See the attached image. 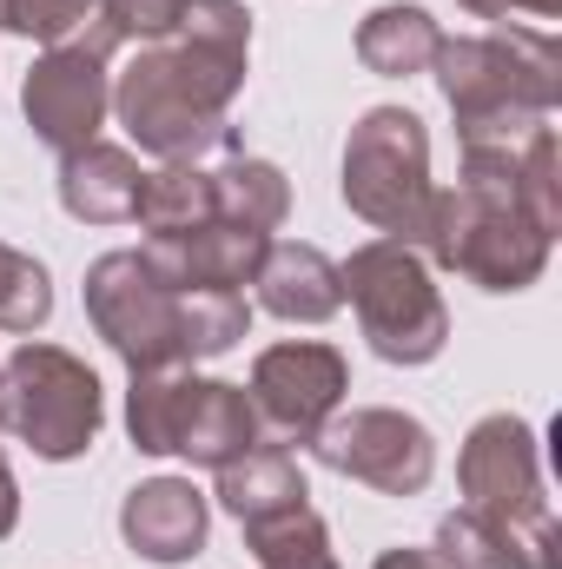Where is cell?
Segmentation results:
<instances>
[{"label": "cell", "mask_w": 562, "mask_h": 569, "mask_svg": "<svg viewBox=\"0 0 562 569\" xmlns=\"http://www.w3.org/2000/svg\"><path fill=\"white\" fill-rule=\"evenodd\" d=\"M252 331L245 291H185V358H225Z\"/></svg>", "instance_id": "cb8c5ba5"}, {"label": "cell", "mask_w": 562, "mask_h": 569, "mask_svg": "<svg viewBox=\"0 0 562 569\" xmlns=\"http://www.w3.org/2000/svg\"><path fill=\"white\" fill-rule=\"evenodd\" d=\"M47 318H53V279H47V266L33 252H13L0 239V331L33 338Z\"/></svg>", "instance_id": "603a6c76"}, {"label": "cell", "mask_w": 562, "mask_h": 569, "mask_svg": "<svg viewBox=\"0 0 562 569\" xmlns=\"http://www.w3.org/2000/svg\"><path fill=\"white\" fill-rule=\"evenodd\" d=\"M212 477H219V503H225L239 523L279 517V510H291V503L311 497V490H304V470H298V457H291L284 443H252L245 457L219 463Z\"/></svg>", "instance_id": "ac0fdd59"}, {"label": "cell", "mask_w": 562, "mask_h": 569, "mask_svg": "<svg viewBox=\"0 0 562 569\" xmlns=\"http://www.w3.org/2000/svg\"><path fill=\"white\" fill-rule=\"evenodd\" d=\"M13 523H20V483H13V470H7V457H0V543L13 537Z\"/></svg>", "instance_id": "f1b7e54d"}, {"label": "cell", "mask_w": 562, "mask_h": 569, "mask_svg": "<svg viewBox=\"0 0 562 569\" xmlns=\"http://www.w3.org/2000/svg\"><path fill=\"white\" fill-rule=\"evenodd\" d=\"M456 483H463V510L496 517L523 537H556V517L543 497V450L523 418L496 411L470 430L456 450Z\"/></svg>", "instance_id": "9c48e42d"}, {"label": "cell", "mask_w": 562, "mask_h": 569, "mask_svg": "<svg viewBox=\"0 0 562 569\" xmlns=\"http://www.w3.org/2000/svg\"><path fill=\"white\" fill-rule=\"evenodd\" d=\"M133 219H140V232H185V226H199V219H212V172L205 166H159V172H145L140 186V206H133Z\"/></svg>", "instance_id": "44dd1931"}, {"label": "cell", "mask_w": 562, "mask_h": 569, "mask_svg": "<svg viewBox=\"0 0 562 569\" xmlns=\"http://www.w3.org/2000/svg\"><path fill=\"white\" fill-rule=\"evenodd\" d=\"M252 443H265V430H259V411H252L245 385L192 378V398H185V418H179V437H172V457L219 470V463L245 457Z\"/></svg>", "instance_id": "5bb4252c"}, {"label": "cell", "mask_w": 562, "mask_h": 569, "mask_svg": "<svg viewBox=\"0 0 562 569\" xmlns=\"http://www.w3.org/2000/svg\"><path fill=\"white\" fill-rule=\"evenodd\" d=\"M430 133L411 107H371L344 140V206L384 239L418 246L430 212Z\"/></svg>", "instance_id": "8992f818"}, {"label": "cell", "mask_w": 562, "mask_h": 569, "mask_svg": "<svg viewBox=\"0 0 562 569\" xmlns=\"http://www.w3.org/2000/svg\"><path fill=\"white\" fill-rule=\"evenodd\" d=\"M344 391H351L344 351L338 345H318V338H291V345L259 351L245 398L259 411L265 443H311L318 430L331 425V411L344 405Z\"/></svg>", "instance_id": "8fae6325"}, {"label": "cell", "mask_w": 562, "mask_h": 569, "mask_svg": "<svg viewBox=\"0 0 562 569\" xmlns=\"http://www.w3.org/2000/svg\"><path fill=\"white\" fill-rule=\"evenodd\" d=\"M205 530H212L205 497L185 477H152L120 503V537L145 563H192L205 550Z\"/></svg>", "instance_id": "4fadbf2b"}, {"label": "cell", "mask_w": 562, "mask_h": 569, "mask_svg": "<svg viewBox=\"0 0 562 569\" xmlns=\"http://www.w3.org/2000/svg\"><path fill=\"white\" fill-rule=\"evenodd\" d=\"M87 318L127 371L192 365L185 358V291H172L140 252H107L87 266Z\"/></svg>", "instance_id": "ba28073f"}, {"label": "cell", "mask_w": 562, "mask_h": 569, "mask_svg": "<svg viewBox=\"0 0 562 569\" xmlns=\"http://www.w3.org/2000/svg\"><path fill=\"white\" fill-rule=\"evenodd\" d=\"M140 159L127 146H80V152H60V206L87 226H127L133 206H140Z\"/></svg>", "instance_id": "2e32d148"}, {"label": "cell", "mask_w": 562, "mask_h": 569, "mask_svg": "<svg viewBox=\"0 0 562 569\" xmlns=\"http://www.w3.org/2000/svg\"><path fill=\"white\" fill-rule=\"evenodd\" d=\"M259 305L284 318V325H324V318H338L344 311V279H338V259H324L318 246H298V239H284V246H265V259H259Z\"/></svg>", "instance_id": "9a60e30c"}, {"label": "cell", "mask_w": 562, "mask_h": 569, "mask_svg": "<svg viewBox=\"0 0 562 569\" xmlns=\"http://www.w3.org/2000/svg\"><path fill=\"white\" fill-rule=\"evenodd\" d=\"M252 550H259V569H338V550H331V530L311 503H291L279 517H259L245 523Z\"/></svg>", "instance_id": "7402d4cb"}, {"label": "cell", "mask_w": 562, "mask_h": 569, "mask_svg": "<svg viewBox=\"0 0 562 569\" xmlns=\"http://www.w3.org/2000/svg\"><path fill=\"white\" fill-rule=\"evenodd\" d=\"M318 463L378 490V497H418L436 477V437L423 418L391 411V405H364V411H331V425L311 437Z\"/></svg>", "instance_id": "30bf717a"}, {"label": "cell", "mask_w": 562, "mask_h": 569, "mask_svg": "<svg viewBox=\"0 0 562 569\" xmlns=\"http://www.w3.org/2000/svg\"><path fill=\"white\" fill-rule=\"evenodd\" d=\"M562 159H556V127H543L536 140L523 146V159H516V206H523V219L543 232V239H556L562 232Z\"/></svg>", "instance_id": "d4e9b609"}, {"label": "cell", "mask_w": 562, "mask_h": 569, "mask_svg": "<svg viewBox=\"0 0 562 569\" xmlns=\"http://www.w3.org/2000/svg\"><path fill=\"white\" fill-rule=\"evenodd\" d=\"M463 13H476V20H503V13H536V20H556L562 0H456Z\"/></svg>", "instance_id": "83f0119b"}, {"label": "cell", "mask_w": 562, "mask_h": 569, "mask_svg": "<svg viewBox=\"0 0 562 569\" xmlns=\"http://www.w3.org/2000/svg\"><path fill=\"white\" fill-rule=\"evenodd\" d=\"M338 279H344V298L384 365H430L450 345V311H443V291L430 284L418 246L371 239L338 266Z\"/></svg>", "instance_id": "5b68a950"}, {"label": "cell", "mask_w": 562, "mask_h": 569, "mask_svg": "<svg viewBox=\"0 0 562 569\" xmlns=\"http://www.w3.org/2000/svg\"><path fill=\"white\" fill-rule=\"evenodd\" d=\"M436 47H443V27H436L423 7H411V0L371 7V13L358 20V60H364L371 73H384V80H411V73H430Z\"/></svg>", "instance_id": "d6986e66"}, {"label": "cell", "mask_w": 562, "mask_h": 569, "mask_svg": "<svg viewBox=\"0 0 562 569\" xmlns=\"http://www.w3.org/2000/svg\"><path fill=\"white\" fill-rule=\"evenodd\" d=\"M0 20H7V0H0Z\"/></svg>", "instance_id": "4dcf8cb0"}, {"label": "cell", "mask_w": 562, "mask_h": 569, "mask_svg": "<svg viewBox=\"0 0 562 569\" xmlns=\"http://www.w3.org/2000/svg\"><path fill=\"white\" fill-rule=\"evenodd\" d=\"M100 13V0H7V33H27L40 47H67L73 33H87Z\"/></svg>", "instance_id": "484cf974"}, {"label": "cell", "mask_w": 562, "mask_h": 569, "mask_svg": "<svg viewBox=\"0 0 562 569\" xmlns=\"http://www.w3.org/2000/svg\"><path fill=\"white\" fill-rule=\"evenodd\" d=\"M443 569H562L556 537H523L496 517H476V510H450L436 523V550Z\"/></svg>", "instance_id": "e0dca14e"}, {"label": "cell", "mask_w": 562, "mask_h": 569, "mask_svg": "<svg viewBox=\"0 0 562 569\" xmlns=\"http://www.w3.org/2000/svg\"><path fill=\"white\" fill-rule=\"evenodd\" d=\"M127 40L113 33L107 13H93L87 33H73L67 47H47L20 87V107H27V127L33 140L53 146V152H80V146L100 140L107 113H113V73L107 60L120 53Z\"/></svg>", "instance_id": "52a82bcc"}, {"label": "cell", "mask_w": 562, "mask_h": 569, "mask_svg": "<svg viewBox=\"0 0 562 569\" xmlns=\"http://www.w3.org/2000/svg\"><path fill=\"white\" fill-rule=\"evenodd\" d=\"M418 246L423 266H443L456 279L483 284V291H523V284L543 279L556 239H543L510 192L456 179L450 192H430Z\"/></svg>", "instance_id": "7a4b0ae2"}, {"label": "cell", "mask_w": 562, "mask_h": 569, "mask_svg": "<svg viewBox=\"0 0 562 569\" xmlns=\"http://www.w3.org/2000/svg\"><path fill=\"white\" fill-rule=\"evenodd\" d=\"M265 246H272V232H252V226L212 212L185 232H152L140 246V259L172 291H239V284L259 279Z\"/></svg>", "instance_id": "7c38bea8"}, {"label": "cell", "mask_w": 562, "mask_h": 569, "mask_svg": "<svg viewBox=\"0 0 562 569\" xmlns=\"http://www.w3.org/2000/svg\"><path fill=\"white\" fill-rule=\"evenodd\" d=\"M192 0H100V13L113 20V33L120 40H165L172 27H179V13H185Z\"/></svg>", "instance_id": "4316f807"}, {"label": "cell", "mask_w": 562, "mask_h": 569, "mask_svg": "<svg viewBox=\"0 0 562 569\" xmlns=\"http://www.w3.org/2000/svg\"><path fill=\"white\" fill-rule=\"evenodd\" d=\"M371 569H443V563H436L430 550H384Z\"/></svg>", "instance_id": "f546056e"}, {"label": "cell", "mask_w": 562, "mask_h": 569, "mask_svg": "<svg viewBox=\"0 0 562 569\" xmlns=\"http://www.w3.org/2000/svg\"><path fill=\"white\" fill-rule=\"evenodd\" d=\"M252 60V7L245 0H192L165 40H145L113 80V113L140 152L165 166H199L225 146V107L245 87Z\"/></svg>", "instance_id": "6da1fadb"}, {"label": "cell", "mask_w": 562, "mask_h": 569, "mask_svg": "<svg viewBox=\"0 0 562 569\" xmlns=\"http://www.w3.org/2000/svg\"><path fill=\"white\" fill-rule=\"evenodd\" d=\"M100 425H107V391H100L87 358L27 338L0 365V430L20 437L33 457L73 463V457L93 450Z\"/></svg>", "instance_id": "3957f363"}, {"label": "cell", "mask_w": 562, "mask_h": 569, "mask_svg": "<svg viewBox=\"0 0 562 569\" xmlns=\"http://www.w3.org/2000/svg\"><path fill=\"white\" fill-rule=\"evenodd\" d=\"M436 87L456 120L483 113H543L562 100V47L543 27H490L436 47Z\"/></svg>", "instance_id": "277c9868"}, {"label": "cell", "mask_w": 562, "mask_h": 569, "mask_svg": "<svg viewBox=\"0 0 562 569\" xmlns=\"http://www.w3.org/2000/svg\"><path fill=\"white\" fill-rule=\"evenodd\" d=\"M212 212L219 219H239L252 232H279L284 212H291V179H284L272 159L232 152L225 166H212Z\"/></svg>", "instance_id": "ffe728a7"}]
</instances>
